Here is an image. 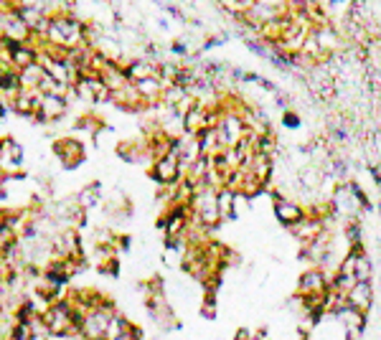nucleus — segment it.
<instances>
[{
  "mask_svg": "<svg viewBox=\"0 0 381 340\" xmlns=\"http://www.w3.org/2000/svg\"><path fill=\"white\" fill-rule=\"evenodd\" d=\"M371 277H374V264H371L369 254L363 251V254H358V261H356V280L371 282Z\"/></svg>",
  "mask_w": 381,
  "mask_h": 340,
  "instance_id": "nucleus-17",
  "label": "nucleus"
},
{
  "mask_svg": "<svg viewBox=\"0 0 381 340\" xmlns=\"http://www.w3.org/2000/svg\"><path fill=\"white\" fill-rule=\"evenodd\" d=\"M0 26H3V30H0V36L6 38V41H31L33 38V30L28 28V23H26L23 18H21L18 8L13 6H6L3 3V13H0Z\"/></svg>",
  "mask_w": 381,
  "mask_h": 340,
  "instance_id": "nucleus-5",
  "label": "nucleus"
},
{
  "mask_svg": "<svg viewBox=\"0 0 381 340\" xmlns=\"http://www.w3.org/2000/svg\"><path fill=\"white\" fill-rule=\"evenodd\" d=\"M51 152H54V158L64 165V170H77L79 165L87 160V152L84 145L77 140V137H56L51 142Z\"/></svg>",
  "mask_w": 381,
  "mask_h": 340,
  "instance_id": "nucleus-4",
  "label": "nucleus"
},
{
  "mask_svg": "<svg viewBox=\"0 0 381 340\" xmlns=\"http://www.w3.org/2000/svg\"><path fill=\"white\" fill-rule=\"evenodd\" d=\"M122 69H125L127 81H133V84H138V81L148 79V76H155L158 74V64L150 59H145V56H127Z\"/></svg>",
  "mask_w": 381,
  "mask_h": 340,
  "instance_id": "nucleus-10",
  "label": "nucleus"
},
{
  "mask_svg": "<svg viewBox=\"0 0 381 340\" xmlns=\"http://www.w3.org/2000/svg\"><path fill=\"white\" fill-rule=\"evenodd\" d=\"M249 338H252V330H247V328H239L234 335V340H249Z\"/></svg>",
  "mask_w": 381,
  "mask_h": 340,
  "instance_id": "nucleus-20",
  "label": "nucleus"
},
{
  "mask_svg": "<svg viewBox=\"0 0 381 340\" xmlns=\"http://www.w3.org/2000/svg\"><path fill=\"white\" fill-rule=\"evenodd\" d=\"M287 231H290V237L295 239L300 246H308L310 242H315V239H318L323 231H326V221L318 219V216H310V213H305L303 219L297 221V224H292Z\"/></svg>",
  "mask_w": 381,
  "mask_h": 340,
  "instance_id": "nucleus-8",
  "label": "nucleus"
},
{
  "mask_svg": "<svg viewBox=\"0 0 381 340\" xmlns=\"http://www.w3.org/2000/svg\"><path fill=\"white\" fill-rule=\"evenodd\" d=\"M300 125H303V120H300V115H297L295 110H285V112H282V128H287V130H300Z\"/></svg>",
  "mask_w": 381,
  "mask_h": 340,
  "instance_id": "nucleus-18",
  "label": "nucleus"
},
{
  "mask_svg": "<svg viewBox=\"0 0 381 340\" xmlns=\"http://www.w3.org/2000/svg\"><path fill=\"white\" fill-rule=\"evenodd\" d=\"M99 198H102V181L87 183L84 188H82V191L77 193L79 206L84 208V211H92V208H94V206L99 203Z\"/></svg>",
  "mask_w": 381,
  "mask_h": 340,
  "instance_id": "nucleus-16",
  "label": "nucleus"
},
{
  "mask_svg": "<svg viewBox=\"0 0 381 340\" xmlns=\"http://www.w3.org/2000/svg\"><path fill=\"white\" fill-rule=\"evenodd\" d=\"M216 135H219V142L221 147H236L239 142L244 140L249 135L247 122H244L242 112H221L216 122Z\"/></svg>",
  "mask_w": 381,
  "mask_h": 340,
  "instance_id": "nucleus-1",
  "label": "nucleus"
},
{
  "mask_svg": "<svg viewBox=\"0 0 381 340\" xmlns=\"http://www.w3.org/2000/svg\"><path fill=\"white\" fill-rule=\"evenodd\" d=\"M305 213L308 211H305V206L297 198H275L272 200V216L277 224L285 226V229H290L292 224H297Z\"/></svg>",
  "mask_w": 381,
  "mask_h": 340,
  "instance_id": "nucleus-9",
  "label": "nucleus"
},
{
  "mask_svg": "<svg viewBox=\"0 0 381 340\" xmlns=\"http://www.w3.org/2000/svg\"><path fill=\"white\" fill-rule=\"evenodd\" d=\"M69 112V99L64 94H43L41 99V110L33 117V125H51V122H59L61 117H67Z\"/></svg>",
  "mask_w": 381,
  "mask_h": 340,
  "instance_id": "nucleus-7",
  "label": "nucleus"
},
{
  "mask_svg": "<svg viewBox=\"0 0 381 340\" xmlns=\"http://www.w3.org/2000/svg\"><path fill=\"white\" fill-rule=\"evenodd\" d=\"M99 272L107 274V277H117V274H120V261H117V256H112L107 264H102V267H99Z\"/></svg>",
  "mask_w": 381,
  "mask_h": 340,
  "instance_id": "nucleus-19",
  "label": "nucleus"
},
{
  "mask_svg": "<svg viewBox=\"0 0 381 340\" xmlns=\"http://www.w3.org/2000/svg\"><path fill=\"white\" fill-rule=\"evenodd\" d=\"M64 340H87V338H84V335H82V333H72V335H69V338H64Z\"/></svg>",
  "mask_w": 381,
  "mask_h": 340,
  "instance_id": "nucleus-21",
  "label": "nucleus"
},
{
  "mask_svg": "<svg viewBox=\"0 0 381 340\" xmlns=\"http://www.w3.org/2000/svg\"><path fill=\"white\" fill-rule=\"evenodd\" d=\"M21 89H23V86H21L18 69L3 67V64H0V94H3V99H6V102H13Z\"/></svg>",
  "mask_w": 381,
  "mask_h": 340,
  "instance_id": "nucleus-12",
  "label": "nucleus"
},
{
  "mask_svg": "<svg viewBox=\"0 0 381 340\" xmlns=\"http://www.w3.org/2000/svg\"><path fill=\"white\" fill-rule=\"evenodd\" d=\"M46 69H43V64L41 61H36V64H31V67H26V69H21L18 72V76H21V86L23 89H38L41 86V81L46 79Z\"/></svg>",
  "mask_w": 381,
  "mask_h": 340,
  "instance_id": "nucleus-15",
  "label": "nucleus"
},
{
  "mask_svg": "<svg viewBox=\"0 0 381 340\" xmlns=\"http://www.w3.org/2000/svg\"><path fill=\"white\" fill-rule=\"evenodd\" d=\"M239 198H242V196L236 193L234 188H229V186H221V188L216 191V200H219V211H221V219H224V221H234L236 216H239V211H236V203H239Z\"/></svg>",
  "mask_w": 381,
  "mask_h": 340,
  "instance_id": "nucleus-13",
  "label": "nucleus"
},
{
  "mask_svg": "<svg viewBox=\"0 0 381 340\" xmlns=\"http://www.w3.org/2000/svg\"><path fill=\"white\" fill-rule=\"evenodd\" d=\"M333 277L336 274H328L323 267H310L300 274L297 280V295L300 298H308V295H321V292H328L333 285Z\"/></svg>",
  "mask_w": 381,
  "mask_h": 340,
  "instance_id": "nucleus-6",
  "label": "nucleus"
},
{
  "mask_svg": "<svg viewBox=\"0 0 381 340\" xmlns=\"http://www.w3.org/2000/svg\"><path fill=\"white\" fill-rule=\"evenodd\" d=\"M0 155H3V170L23 165V147H21L18 140H13L8 135H3V152Z\"/></svg>",
  "mask_w": 381,
  "mask_h": 340,
  "instance_id": "nucleus-14",
  "label": "nucleus"
},
{
  "mask_svg": "<svg viewBox=\"0 0 381 340\" xmlns=\"http://www.w3.org/2000/svg\"><path fill=\"white\" fill-rule=\"evenodd\" d=\"M77 97L87 104H107L112 102V89L104 84L99 74H82V79L74 84Z\"/></svg>",
  "mask_w": 381,
  "mask_h": 340,
  "instance_id": "nucleus-3",
  "label": "nucleus"
},
{
  "mask_svg": "<svg viewBox=\"0 0 381 340\" xmlns=\"http://www.w3.org/2000/svg\"><path fill=\"white\" fill-rule=\"evenodd\" d=\"M148 178H150L155 186H176L183 181V165L178 152H168L163 158L153 160L150 170H148Z\"/></svg>",
  "mask_w": 381,
  "mask_h": 340,
  "instance_id": "nucleus-2",
  "label": "nucleus"
},
{
  "mask_svg": "<svg viewBox=\"0 0 381 340\" xmlns=\"http://www.w3.org/2000/svg\"><path fill=\"white\" fill-rule=\"evenodd\" d=\"M346 298H348V307L369 315L371 305H374V287H371V282H356Z\"/></svg>",
  "mask_w": 381,
  "mask_h": 340,
  "instance_id": "nucleus-11",
  "label": "nucleus"
}]
</instances>
